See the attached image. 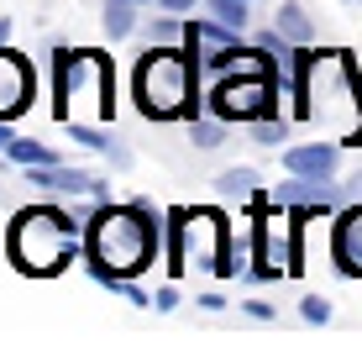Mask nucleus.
I'll use <instances>...</instances> for the list:
<instances>
[{"label": "nucleus", "mask_w": 362, "mask_h": 352, "mask_svg": "<svg viewBox=\"0 0 362 352\" xmlns=\"http://www.w3.org/2000/svg\"><path fill=\"white\" fill-rule=\"evenodd\" d=\"M158 247H163V221L142 200H132V205H100L84 221V258H90V268L121 273V279H142L158 263Z\"/></svg>", "instance_id": "obj_1"}, {"label": "nucleus", "mask_w": 362, "mask_h": 352, "mask_svg": "<svg viewBox=\"0 0 362 352\" xmlns=\"http://www.w3.org/2000/svg\"><path fill=\"white\" fill-rule=\"evenodd\" d=\"M199 53L179 42H153L132 69V95L147 121H194L199 116Z\"/></svg>", "instance_id": "obj_2"}, {"label": "nucleus", "mask_w": 362, "mask_h": 352, "mask_svg": "<svg viewBox=\"0 0 362 352\" xmlns=\"http://www.w3.org/2000/svg\"><path fill=\"white\" fill-rule=\"evenodd\" d=\"M84 253L79 221L64 205H21L6 226V258L27 279H58Z\"/></svg>", "instance_id": "obj_3"}, {"label": "nucleus", "mask_w": 362, "mask_h": 352, "mask_svg": "<svg viewBox=\"0 0 362 352\" xmlns=\"http://www.w3.org/2000/svg\"><path fill=\"white\" fill-rule=\"evenodd\" d=\"M53 116L64 127H105L116 116V69H110V53L58 47L53 53Z\"/></svg>", "instance_id": "obj_4"}, {"label": "nucleus", "mask_w": 362, "mask_h": 352, "mask_svg": "<svg viewBox=\"0 0 362 352\" xmlns=\"http://www.w3.org/2000/svg\"><path fill=\"white\" fill-rule=\"evenodd\" d=\"M205 268L216 279H236L242 263H236V242H231V226L221 210H173L168 216V273Z\"/></svg>", "instance_id": "obj_5"}, {"label": "nucleus", "mask_w": 362, "mask_h": 352, "mask_svg": "<svg viewBox=\"0 0 362 352\" xmlns=\"http://www.w3.org/2000/svg\"><path fill=\"white\" fill-rule=\"evenodd\" d=\"M32 95H37L32 64L16 53V47L0 42V121H16L21 110H32Z\"/></svg>", "instance_id": "obj_6"}, {"label": "nucleus", "mask_w": 362, "mask_h": 352, "mask_svg": "<svg viewBox=\"0 0 362 352\" xmlns=\"http://www.w3.org/2000/svg\"><path fill=\"white\" fill-rule=\"evenodd\" d=\"M331 263L341 279H362V205H341L331 221Z\"/></svg>", "instance_id": "obj_7"}, {"label": "nucleus", "mask_w": 362, "mask_h": 352, "mask_svg": "<svg viewBox=\"0 0 362 352\" xmlns=\"http://www.w3.org/2000/svg\"><path fill=\"white\" fill-rule=\"evenodd\" d=\"M336 179H284V184H273V205L279 210H331L336 205Z\"/></svg>", "instance_id": "obj_8"}, {"label": "nucleus", "mask_w": 362, "mask_h": 352, "mask_svg": "<svg viewBox=\"0 0 362 352\" xmlns=\"http://www.w3.org/2000/svg\"><path fill=\"white\" fill-rule=\"evenodd\" d=\"M336 163H341V147H336V142L284 147V169L299 174V179H336Z\"/></svg>", "instance_id": "obj_9"}, {"label": "nucleus", "mask_w": 362, "mask_h": 352, "mask_svg": "<svg viewBox=\"0 0 362 352\" xmlns=\"http://www.w3.org/2000/svg\"><path fill=\"white\" fill-rule=\"evenodd\" d=\"M27 179L37 184V190H64V195H95V200H105V184L90 179L84 169H64V163H37V169H27Z\"/></svg>", "instance_id": "obj_10"}, {"label": "nucleus", "mask_w": 362, "mask_h": 352, "mask_svg": "<svg viewBox=\"0 0 362 352\" xmlns=\"http://www.w3.org/2000/svg\"><path fill=\"white\" fill-rule=\"evenodd\" d=\"M273 27L289 37V42H315V21L305 16V6H299V0H284L279 16H273Z\"/></svg>", "instance_id": "obj_11"}, {"label": "nucleus", "mask_w": 362, "mask_h": 352, "mask_svg": "<svg viewBox=\"0 0 362 352\" xmlns=\"http://www.w3.org/2000/svg\"><path fill=\"white\" fill-rule=\"evenodd\" d=\"M136 32V6L132 0H105V37L110 42H121V37Z\"/></svg>", "instance_id": "obj_12"}, {"label": "nucleus", "mask_w": 362, "mask_h": 352, "mask_svg": "<svg viewBox=\"0 0 362 352\" xmlns=\"http://www.w3.org/2000/svg\"><path fill=\"white\" fill-rule=\"evenodd\" d=\"M6 158H11V163H21V169H37V163H58V153H53V147H42V142H27V137H11Z\"/></svg>", "instance_id": "obj_13"}, {"label": "nucleus", "mask_w": 362, "mask_h": 352, "mask_svg": "<svg viewBox=\"0 0 362 352\" xmlns=\"http://www.w3.org/2000/svg\"><path fill=\"white\" fill-rule=\"evenodd\" d=\"M216 190L226 195V200H252V195H257V174H252V169H226V174L216 179Z\"/></svg>", "instance_id": "obj_14"}, {"label": "nucleus", "mask_w": 362, "mask_h": 352, "mask_svg": "<svg viewBox=\"0 0 362 352\" xmlns=\"http://www.w3.org/2000/svg\"><path fill=\"white\" fill-rule=\"evenodd\" d=\"M189 137H194V147H221V142H226V121H221V116H194Z\"/></svg>", "instance_id": "obj_15"}, {"label": "nucleus", "mask_w": 362, "mask_h": 352, "mask_svg": "<svg viewBox=\"0 0 362 352\" xmlns=\"http://www.w3.org/2000/svg\"><path fill=\"white\" fill-rule=\"evenodd\" d=\"M210 16L242 32V27H247V0H210Z\"/></svg>", "instance_id": "obj_16"}, {"label": "nucleus", "mask_w": 362, "mask_h": 352, "mask_svg": "<svg viewBox=\"0 0 362 352\" xmlns=\"http://www.w3.org/2000/svg\"><path fill=\"white\" fill-rule=\"evenodd\" d=\"M252 142H263V147H279L284 137H289V121H273V116H263V121H252Z\"/></svg>", "instance_id": "obj_17"}, {"label": "nucleus", "mask_w": 362, "mask_h": 352, "mask_svg": "<svg viewBox=\"0 0 362 352\" xmlns=\"http://www.w3.org/2000/svg\"><path fill=\"white\" fill-rule=\"evenodd\" d=\"M299 316H305L310 326H326L331 321V300L326 295H305V300H299Z\"/></svg>", "instance_id": "obj_18"}, {"label": "nucleus", "mask_w": 362, "mask_h": 352, "mask_svg": "<svg viewBox=\"0 0 362 352\" xmlns=\"http://www.w3.org/2000/svg\"><path fill=\"white\" fill-rule=\"evenodd\" d=\"M173 37H179V16H168V11H163V21L153 27V42H173Z\"/></svg>", "instance_id": "obj_19"}, {"label": "nucleus", "mask_w": 362, "mask_h": 352, "mask_svg": "<svg viewBox=\"0 0 362 352\" xmlns=\"http://www.w3.org/2000/svg\"><path fill=\"white\" fill-rule=\"evenodd\" d=\"M173 305H179V289H173V284H163V289L153 295V310H173Z\"/></svg>", "instance_id": "obj_20"}, {"label": "nucleus", "mask_w": 362, "mask_h": 352, "mask_svg": "<svg viewBox=\"0 0 362 352\" xmlns=\"http://www.w3.org/2000/svg\"><path fill=\"white\" fill-rule=\"evenodd\" d=\"M247 316H252V321H273V305H268V300H247Z\"/></svg>", "instance_id": "obj_21"}, {"label": "nucleus", "mask_w": 362, "mask_h": 352, "mask_svg": "<svg viewBox=\"0 0 362 352\" xmlns=\"http://www.w3.org/2000/svg\"><path fill=\"white\" fill-rule=\"evenodd\" d=\"M189 6H194V0H158V11H168V16H184Z\"/></svg>", "instance_id": "obj_22"}, {"label": "nucleus", "mask_w": 362, "mask_h": 352, "mask_svg": "<svg viewBox=\"0 0 362 352\" xmlns=\"http://www.w3.org/2000/svg\"><path fill=\"white\" fill-rule=\"evenodd\" d=\"M6 147H11V132H6V121H0V153H6Z\"/></svg>", "instance_id": "obj_23"}, {"label": "nucleus", "mask_w": 362, "mask_h": 352, "mask_svg": "<svg viewBox=\"0 0 362 352\" xmlns=\"http://www.w3.org/2000/svg\"><path fill=\"white\" fill-rule=\"evenodd\" d=\"M132 6H158V0H132Z\"/></svg>", "instance_id": "obj_24"}, {"label": "nucleus", "mask_w": 362, "mask_h": 352, "mask_svg": "<svg viewBox=\"0 0 362 352\" xmlns=\"http://www.w3.org/2000/svg\"><path fill=\"white\" fill-rule=\"evenodd\" d=\"M346 6H357V0H346Z\"/></svg>", "instance_id": "obj_25"}, {"label": "nucleus", "mask_w": 362, "mask_h": 352, "mask_svg": "<svg viewBox=\"0 0 362 352\" xmlns=\"http://www.w3.org/2000/svg\"><path fill=\"white\" fill-rule=\"evenodd\" d=\"M247 6H252V0H247Z\"/></svg>", "instance_id": "obj_26"}]
</instances>
